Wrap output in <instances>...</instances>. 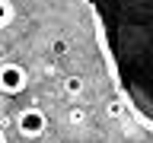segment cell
Segmentation results:
<instances>
[{
	"instance_id": "cell-1",
	"label": "cell",
	"mask_w": 153,
	"mask_h": 143,
	"mask_svg": "<svg viewBox=\"0 0 153 143\" xmlns=\"http://www.w3.org/2000/svg\"><path fill=\"white\" fill-rule=\"evenodd\" d=\"M89 13L118 95L153 130V0H89Z\"/></svg>"
},
{
	"instance_id": "cell-2",
	"label": "cell",
	"mask_w": 153,
	"mask_h": 143,
	"mask_svg": "<svg viewBox=\"0 0 153 143\" xmlns=\"http://www.w3.org/2000/svg\"><path fill=\"white\" fill-rule=\"evenodd\" d=\"M48 127V118L42 108H35V105H29V108H22L16 118V130L26 137V140H35V137H42Z\"/></svg>"
},
{
	"instance_id": "cell-3",
	"label": "cell",
	"mask_w": 153,
	"mask_h": 143,
	"mask_svg": "<svg viewBox=\"0 0 153 143\" xmlns=\"http://www.w3.org/2000/svg\"><path fill=\"white\" fill-rule=\"evenodd\" d=\"M29 86V73L19 64H0V92L3 95H19Z\"/></svg>"
},
{
	"instance_id": "cell-4",
	"label": "cell",
	"mask_w": 153,
	"mask_h": 143,
	"mask_svg": "<svg viewBox=\"0 0 153 143\" xmlns=\"http://www.w3.org/2000/svg\"><path fill=\"white\" fill-rule=\"evenodd\" d=\"M83 89H86V83L80 80V76H67V80H64V92L67 95H80Z\"/></svg>"
},
{
	"instance_id": "cell-5",
	"label": "cell",
	"mask_w": 153,
	"mask_h": 143,
	"mask_svg": "<svg viewBox=\"0 0 153 143\" xmlns=\"http://www.w3.org/2000/svg\"><path fill=\"white\" fill-rule=\"evenodd\" d=\"M13 22V3L10 0H0V29H7Z\"/></svg>"
},
{
	"instance_id": "cell-6",
	"label": "cell",
	"mask_w": 153,
	"mask_h": 143,
	"mask_svg": "<svg viewBox=\"0 0 153 143\" xmlns=\"http://www.w3.org/2000/svg\"><path fill=\"white\" fill-rule=\"evenodd\" d=\"M67 121H70V124H83V121H86V108H80V105H74V108L67 111Z\"/></svg>"
},
{
	"instance_id": "cell-7",
	"label": "cell",
	"mask_w": 153,
	"mask_h": 143,
	"mask_svg": "<svg viewBox=\"0 0 153 143\" xmlns=\"http://www.w3.org/2000/svg\"><path fill=\"white\" fill-rule=\"evenodd\" d=\"M51 51H54L57 57H61V54H67V41H64V38H57V41H51Z\"/></svg>"
},
{
	"instance_id": "cell-8",
	"label": "cell",
	"mask_w": 153,
	"mask_h": 143,
	"mask_svg": "<svg viewBox=\"0 0 153 143\" xmlns=\"http://www.w3.org/2000/svg\"><path fill=\"white\" fill-rule=\"evenodd\" d=\"M0 143H7V133H3V130H0Z\"/></svg>"
}]
</instances>
